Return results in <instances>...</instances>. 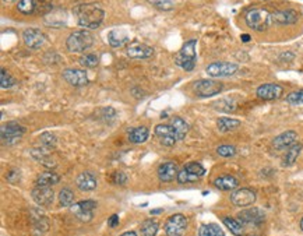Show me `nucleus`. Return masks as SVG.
<instances>
[{"label":"nucleus","mask_w":303,"mask_h":236,"mask_svg":"<svg viewBox=\"0 0 303 236\" xmlns=\"http://www.w3.org/2000/svg\"><path fill=\"white\" fill-rule=\"evenodd\" d=\"M76 14H77L78 25L88 30H94L99 27L105 18V11L95 3H87L78 6L76 8Z\"/></svg>","instance_id":"1"},{"label":"nucleus","mask_w":303,"mask_h":236,"mask_svg":"<svg viewBox=\"0 0 303 236\" xmlns=\"http://www.w3.org/2000/svg\"><path fill=\"white\" fill-rule=\"evenodd\" d=\"M245 21L249 28L256 31H265L272 21V16L268 10L262 7H254L247 10L245 14Z\"/></svg>","instance_id":"2"},{"label":"nucleus","mask_w":303,"mask_h":236,"mask_svg":"<svg viewBox=\"0 0 303 236\" xmlns=\"http://www.w3.org/2000/svg\"><path fill=\"white\" fill-rule=\"evenodd\" d=\"M94 45V35L87 31V30H80V31H74L69 35L66 46L70 52L74 53H81L85 52L87 49H90Z\"/></svg>","instance_id":"3"},{"label":"nucleus","mask_w":303,"mask_h":236,"mask_svg":"<svg viewBox=\"0 0 303 236\" xmlns=\"http://www.w3.org/2000/svg\"><path fill=\"white\" fill-rule=\"evenodd\" d=\"M196 45L197 39H190V41H188L183 45V48L179 50V53L175 57L176 66H179V67H182L186 72H191L194 69L197 59Z\"/></svg>","instance_id":"4"},{"label":"nucleus","mask_w":303,"mask_h":236,"mask_svg":"<svg viewBox=\"0 0 303 236\" xmlns=\"http://www.w3.org/2000/svg\"><path fill=\"white\" fill-rule=\"evenodd\" d=\"M205 173L204 166L200 162H189L179 173H178V182L179 183H193L200 178H203Z\"/></svg>","instance_id":"5"},{"label":"nucleus","mask_w":303,"mask_h":236,"mask_svg":"<svg viewBox=\"0 0 303 236\" xmlns=\"http://www.w3.org/2000/svg\"><path fill=\"white\" fill-rule=\"evenodd\" d=\"M188 228V220L183 214H175L165 224L166 236H183Z\"/></svg>","instance_id":"6"},{"label":"nucleus","mask_w":303,"mask_h":236,"mask_svg":"<svg viewBox=\"0 0 303 236\" xmlns=\"http://www.w3.org/2000/svg\"><path fill=\"white\" fill-rule=\"evenodd\" d=\"M205 72L210 77H214V79L215 77H228V76H233L238 72V65L229 63V62H215V63L207 66Z\"/></svg>","instance_id":"7"},{"label":"nucleus","mask_w":303,"mask_h":236,"mask_svg":"<svg viewBox=\"0 0 303 236\" xmlns=\"http://www.w3.org/2000/svg\"><path fill=\"white\" fill-rule=\"evenodd\" d=\"M25 133V129L23 126H20L18 123H7L6 126L1 127V141L3 144H16L17 141H20L23 134Z\"/></svg>","instance_id":"8"},{"label":"nucleus","mask_w":303,"mask_h":236,"mask_svg":"<svg viewBox=\"0 0 303 236\" xmlns=\"http://www.w3.org/2000/svg\"><path fill=\"white\" fill-rule=\"evenodd\" d=\"M224 88V84L214 80H200L194 84V91L200 98L214 97L220 94Z\"/></svg>","instance_id":"9"},{"label":"nucleus","mask_w":303,"mask_h":236,"mask_svg":"<svg viewBox=\"0 0 303 236\" xmlns=\"http://www.w3.org/2000/svg\"><path fill=\"white\" fill-rule=\"evenodd\" d=\"M94 208H97V203L94 200H85V201H78L72 205V211L77 215L78 220L84 221V222H88L92 220L94 217Z\"/></svg>","instance_id":"10"},{"label":"nucleus","mask_w":303,"mask_h":236,"mask_svg":"<svg viewBox=\"0 0 303 236\" xmlns=\"http://www.w3.org/2000/svg\"><path fill=\"white\" fill-rule=\"evenodd\" d=\"M23 41L25 46L30 49H39L46 41L45 34L37 28H27L23 33Z\"/></svg>","instance_id":"11"},{"label":"nucleus","mask_w":303,"mask_h":236,"mask_svg":"<svg viewBox=\"0 0 303 236\" xmlns=\"http://www.w3.org/2000/svg\"><path fill=\"white\" fill-rule=\"evenodd\" d=\"M63 79L73 87H84L88 84V77L84 70L80 69H66L62 73Z\"/></svg>","instance_id":"12"},{"label":"nucleus","mask_w":303,"mask_h":236,"mask_svg":"<svg viewBox=\"0 0 303 236\" xmlns=\"http://www.w3.org/2000/svg\"><path fill=\"white\" fill-rule=\"evenodd\" d=\"M33 200L38 205L41 207H48L50 204L53 203V197H55V193H53V189L46 188V186H37L34 189L33 193Z\"/></svg>","instance_id":"13"},{"label":"nucleus","mask_w":303,"mask_h":236,"mask_svg":"<svg viewBox=\"0 0 303 236\" xmlns=\"http://www.w3.org/2000/svg\"><path fill=\"white\" fill-rule=\"evenodd\" d=\"M155 136L161 141V144L165 147H173L178 141L176 134L173 131L171 124H158L155 126Z\"/></svg>","instance_id":"14"},{"label":"nucleus","mask_w":303,"mask_h":236,"mask_svg":"<svg viewBox=\"0 0 303 236\" xmlns=\"http://www.w3.org/2000/svg\"><path fill=\"white\" fill-rule=\"evenodd\" d=\"M230 201L238 207H247L256 201V193L250 189H239L230 195Z\"/></svg>","instance_id":"15"},{"label":"nucleus","mask_w":303,"mask_h":236,"mask_svg":"<svg viewBox=\"0 0 303 236\" xmlns=\"http://www.w3.org/2000/svg\"><path fill=\"white\" fill-rule=\"evenodd\" d=\"M126 53L131 59H148L154 55V49L141 42H131L126 49Z\"/></svg>","instance_id":"16"},{"label":"nucleus","mask_w":303,"mask_h":236,"mask_svg":"<svg viewBox=\"0 0 303 236\" xmlns=\"http://www.w3.org/2000/svg\"><path fill=\"white\" fill-rule=\"evenodd\" d=\"M238 218L247 225H259L265 221V214L260 208H247L239 212Z\"/></svg>","instance_id":"17"},{"label":"nucleus","mask_w":303,"mask_h":236,"mask_svg":"<svg viewBox=\"0 0 303 236\" xmlns=\"http://www.w3.org/2000/svg\"><path fill=\"white\" fill-rule=\"evenodd\" d=\"M282 87L278 84H263L257 88V97L265 99V101H272L282 95Z\"/></svg>","instance_id":"18"},{"label":"nucleus","mask_w":303,"mask_h":236,"mask_svg":"<svg viewBox=\"0 0 303 236\" xmlns=\"http://www.w3.org/2000/svg\"><path fill=\"white\" fill-rule=\"evenodd\" d=\"M296 140H298L296 131L288 130L285 133H282V134H279L278 137H275L274 141H272V146L277 150H285V148H289V147L296 144Z\"/></svg>","instance_id":"19"},{"label":"nucleus","mask_w":303,"mask_h":236,"mask_svg":"<svg viewBox=\"0 0 303 236\" xmlns=\"http://www.w3.org/2000/svg\"><path fill=\"white\" fill-rule=\"evenodd\" d=\"M76 185L81 192H91V190L97 189L98 182H97V178L91 172H82L77 176Z\"/></svg>","instance_id":"20"},{"label":"nucleus","mask_w":303,"mask_h":236,"mask_svg":"<svg viewBox=\"0 0 303 236\" xmlns=\"http://www.w3.org/2000/svg\"><path fill=\"white\" fill-rule=\"evenodd\" d=\"M178 165L176 162H164L158 168V178L161 182H172L178 178Z\"/></svg>","instance_id":"21"},{"label":"nucleus","mask_w":303,"mask_h":236,"mask_svg":"<svg viewBox=\"0 0 303 236\" xmlns=\"http://www.w3.org/2000/svg\"><path fill=\"white\" fill-rule=\"evenodd\" d=\"M271 16H272V21L282 25L295 24L298 18H299V14L296 13L295 10H279V11L272 13Z\"/></svg>","instance_id":"22"},{"label":"nucleus","mask_w":303,"mask_h":236,"mask_svg":"<svg viewBox=\"0 0 303 236\" xmlns=\"http://www.w3.org/2000/svg\"><path fill=\"white\" fill-rule=\"evenodd\" d=\"M66 11L65 10H52L50 13L46 14L45 18V24L49 25V27H63L66 25Z\"/></svg>","instance_id":"23"},{"label":"nucleus","mask_w":303,"mask_h":236,"mask_svg":"<svg viewBox=\"0 0 303 236\" xmlns=\"http://www.w3.org/2000/svg\"><path fill=\"white\" fill-rule=\"evenodd\" d=\"M214 186L222 192H227V190H233V189L238 188L239 182L236 178H233L230 175H224V176H220L214 180Z\"/></svg>","instance_id":"24"},{"label":"nucleus","mask_w":303,"mask_h":236,"mask_svg":"<svg viewBox=\"0 0 303 236\" xmlns=\"http://www.w3.org/2000/svg\"><path fill=\"white\" fill-rule=\"evenodd\" d=\"M60 180V176L55 172H42L38 175V178L35 180V185L37 186H46V188H50L53 185L59 183Z\"/></svg>","instance_id":"25"},{"label":"nucleus","mask_w":303,"mask_h":236,"mask_svg":"<svg viewBox=\"0 0 303 236\" xmlns=\"http://www.w3.org/2000/svg\"><path fill=\"white\" fill-rule=\"evenodd\" d=\"M127 41H129L127 35L120 30H112L108 34V42L112 48H120Z\"/></svg>","instance_id":"26"},{"label":"nucleus","mask_w":303,"mask_h":236,"mask_svg":"<svg viewBox=\"0 0 303 236\" xmlns=\"http://www.w3.org/2000/svg\"><path fill=\"white\" fill-rule=\"evenodd\" d=\"M31 155L38 162H41L46 168H55L56 166V163L50 159L49 153L46 150H43V148H34V150H31Z\"/></svg>","instance_id":"27"},{"label":"nucleus","mask_w":303,"mask_h":236,"mask_svg":"<svg viewBox=\"0 0 303 236\" xmlns=\"http://www.w3.org/2000/svg\"><path fill=\"white\" fill-rule=\"evenodd\" d=\"M171 126H172L173 131L176 134L178 141H181V140L186 137V134H188L189 131V124L182 118H173L172 120H171Z\"/></svg>","instance_id":"28"},{"label":"nucleus","mask_w":303,"mask_h":236,"mask_svg":"<svg viewBox=\"0 0 303 236\" xmlns=\"http://www.w3.org/2000/svg\"><path fill=\"white\" fill-rule=\"evenodd\" d=\"M148 129L147 127H137V129H133L129 133V140H130L133 144H141V143H146L148 139Z\"/></svg>","instance_id":"29"},{"label":"nucleus","mask_w":303,"mask_h":236,"mask_svg":"<svg viewBox=\"0 0 303 236\" xmlns=\"http://www.w3.org/2000/svg\"><path fill=\"white\" fill-rule=\"evenodd\" d=\"M301 151H302V146L301 144H294L292 147H289L288 153L284 157V159H282V165L284 166H291L292 163H295L298 157L301 154Z\"/></svg>","instance_id":"30"},{"label":"nucleus","mask_w":303,"mask_h":236,"mask_svg":"<svg viewBox=\"0 0 303 236\" xmlns=\"http://www.w3.org/2000/svg\"><path fill=\"white\" fill-rule=\"evenodd\" d=\"M159 225L155 220H146L143 221L140 231H141V236H156L158 234Z\"/></svg>","instance_id":"31"},{"label":"nucleus","mask_w":303,"mask_h":236,"mask_svg":"<svg viewBox=\"0 0 303 236\" xmlns=\"http://www.w3.org/2000/svg\"><path fill=\"white\" fill-rule=\"evenodd\" d=\"M198 236H225V234L217 224H205L198 229Z\"/></svg>","instance_id":"32"},{"label":"nucleus","mask_w":303,"mask_h":236,"mask_svg":"<svg viewBox=\"0 0 303 236\" xmlns=\"http://www.w3.org/2000/svg\"><path fill=\"white\" fill-rule=\"evenodd\" d=\"M217 126L221 131H232L235 130L236 127L240 126V122L238 119H230V118H220L218 122H217Z\"/></svg>","instance_id":"33"},{"label":"nucleus","mask_w":303,"mask_h":236,"mask_svg":"<svg viewBox=\"0 0 303 236\" xmlns=\"http://www.w3.org/2000/svg\"><path fill=\"white\" fill-rule=\"evenodd\" d=\"M39 144H41V148L46 150V151H50L53 150L56 144H58V139L55 134L52 133H43L41 137H39Z\"/></svg>","instance_id":"34"},{"label":"nucleus","mask_w":303,"mask_h":236,"mask_svg":"<svg viewBox=\"0 0 303 236\" xmlns=\"http://www.w3.org/2000/svg\"><path fill=\"white\" fill-rule=\"evenodd\" d=\"M222 222L225 224V227L229 229L230 232H232L235 236L243 235V227H242V224H240L238 220H233V218H229V217H225V218H222Z\"/></svg>","instance_id":"35"},{"label":"nucleus","mask_w":303,"mask_h":236,"mask_svg":"<svg viewBox=\"0 0 303 236\" xmlns=\"http://www.w3.org/2000/svg\"><path fill=\"white\" fill-rule=\"evenodd\" d=\"M52 0H35V11L34 14H42L46 16L52 11Z\"/></svg>","instance_id":"36"},{"label":"nucleus","mask_w":303,"mask_h":236,"mask_svg":"<svg viewBox=\"0 0 303 236\" xmlns=\"http://www.w3.org/2000/svg\"><path fill=\"white\" fill-rule=\"evenodd\" d=\"M78 62H80V65H81L82 67L92 69V67H97V66H98L99 59L98 56L94 55V53H87V55H82Z\"/></svg>","instance_id":"37"},{"label":"nucleus","mask_w":303,"mask_h":236,"mask_svg":"<svg viewBox=\"0 0 303 236\" xmlns=\"http://www.w3.org/2000/svg\"><path fill=\"white\" fill-rule=\"evenodd\" d=\"M59 201L63 207H72L74 203V195L70 189H63L59 193Z\"/></svg>","instance_id":"38"},{"label":"nucleus","mask_w":303,"mask_h":236,"mask_svg":"<svg viewBox=\"0 0 303 236\" xmlns=\"http://www.w3.org/2000/svg\"><path fill=\"white\" fill-rule=\"evenodd\" d=\"M17 10L23 14H34L35 11V0H20Z\"/></svg>","instance_id":"39"},{"label":"nucleus","mask_w":303,"mask_h":236,"mask_svg":"<svg viewBox=\"0 0 303 236\" xmlns=\"http://www.w3.org/2000/svg\"><path fill=\"white\" fill-rule=\"evenodd\" d=\"M14 84H16V80L4 69H1V74H0V85H1V88H11Z\"/></svg>","instance_id":"40"},{"label":"nucleus","mask_w":303,"mask_h":236,"mask_svg":"<svg viewBox=\"0 0 303 236\" xmlns=\"http://www.w3.org/2000/svg\"><path fill=\"white\" fill-rule=\"evenodd\" d=\"M287 101L292 105H301L303 104V90H298L291 92L287 97Z\"/></svg>","instance_id":"41"},{"label":"nucleus","mask_w":303,"mask_h":236,"mask_svg":"<svg viewBox=\"0 0 303 236\" xmlns=\"http://www.w3.org/2000/svg\"><path fill=\"white\" fill-rule=\"evenodd\" d=\"M217 153L224 158H229V157H233L236 154V148L233 146H221L217 148Z\"/></svg>","instance_id":"42"},{"label":"nucleus","mask_w":303,"mask_h":236,"mask_svg":"<svg viewBox=\"0 0 303 236\" xmlns=\"http://www.w3.org/2000/svg\"><path fill=\"white\" fill-rule=\"evenodd\" d=\"M152 3L159 10H171L173 7V0H152Z\"/></svg>","instance_id":"43"},{"label":"nucleus","mask_w":303,"mask_h":236,"mask_svg":"<svg viewBox=\"0 0 303 236\" xmlns=\"http://www.w3.org/2000/svg\"><path fill=\"white\" fill-rule=\"evenodd\" d=\"M126 182H127V176H126L123 172H115V173L112 175V183H114V185L122 186Z\"/></svg>","instance_id":"44"},{"label":"nucleus","mask_w":303,"mask_h":236,"mask_svg":"<svg viewBox=\"0 0 303 236\" xmlns=\"http://www.w3.org/2000/svg\"><path fill=\"white\" fill-rule=\"evenodd\" d=\"M117 224H119V217H117L116 214L115 215H112V217L109 218V221H108V225H109V227H112V228L116 227Z\"/></svg>","instance_id":"45"},{"label":"nucleus","mask_w":303,"mask_h":236,"mask_svg":"<svg viewBox=\"0 0 303 236\" xmlns=\"http://www.w3.org/2000/svg\"><path fill=\"white\" fill-rule=\"evenodd\" d=\"M242 41H243V42H249V41H250V35H247V34H245V35H242Z\"/></svg>","instance_id":"46"},{"label":"nucleus","mask_w":303,"mask_h":236,"mask_svg":"<svg viewBox=\"0 0 303 236\" xmlns=\"http://www.w3.org/2000/svg\"><path fill=\"white\" fill-rule=\"evenodd\" d=\"M120 236H137V234H136V232H133V231H130V232H124V234Z\"/></svg>","instance_id":"47"},{"label":"nucleus","mask_w":303,"mask_h":236,"mask_svg":"<svg viewBox=\"0 0 303 236\" xmlns=\"http://www.w3.org/2000/svg\"><path fill=\"white\" fill-rule=\"evenodd\" d=\"M301 229L303 231V218H302V221H301Z\"/></svg>","instance_id":"48"},{"label":"nucleus","mask_w":303,"mask_h":236,"mask_svg":"<svg viewBox=\"0 0 303 236\" xmlns=\"http://www.w3.org/2000/svg\"><path fill=\"white\" fill-rule=\"evenodd\" d=\"M4 1H14V0H4Z\"/></svg>","instance_id":"49"}]
</instances>
